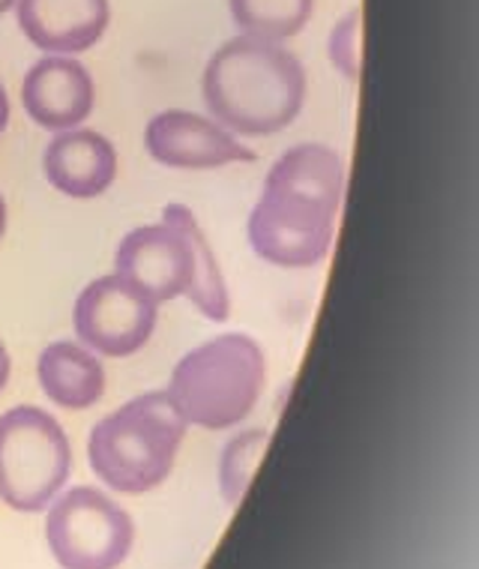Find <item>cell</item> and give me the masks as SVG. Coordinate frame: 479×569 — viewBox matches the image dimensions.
Here are the masks:
<instances>
[{
	"mask_svg": "<svg viewBox=\"0 0 479 569\" xmlns=\"http://www.w3.org/2000/svg\"><path fill=\"white\" fill-rule=\"evenodd\" d=\"M228 12L243 37L288 42L312 21L315 0H228Z\"/></svg>",
	"mask_w": 479,
	"mask_h": 569,
	"instance_id": "9a60e30c",
	"label": "cell"
},
{
	"mask_svg": "<svg viewBox=\"0 0 479 569\" xmlns=\"http://www.w3.org/2000/svg\"><path fill=\"white\" fill-rule=\"evenodd\" d=\"M46 542L63 569H120L136 542V521L106 491L76 486L49 503Z\"/></svg>",
	"mask_w": 479,
	"mask_h": 569,
	"instance_id": "8992f818",
	"label": "cell"
},
{
	"mask_svg": "<svg viewBox=\"0 0 479 569\" xmlns=\"http://www.w3.org/2000/svg\"><path fill=\"white\" fill-rule=\"evenodd\" d=\"M10 375H12L10 351H7V345H3V339H0V393L7 390V383H10Z\"/></svg>",
	"mask_w": 479,
	"mask_h": 569,
	"instance_id": "ac0fdd59",
	"label": "cell"
},
{
	"mask_svg": "<svg viewBox=\"0 0 479 569\" xmlns=\"http://www.w3.org/2000/svg\"><path fill=\"white\" fill-rule=\"evenodd\" d=\"M144 148L159 166L174 171H213L234 162H255V150L240 144L234 132L187 109L153 114L144 129Z\"/></svg>",
	"mask_w": 479,
	"mask_h": 569,
	"instance_id": "ba28073f",
	"label": "cell"
},
{
	"mask_svg": "<svg viewBox=\"0 0 479 569\" xmlns=\"http://www.w3.org/2000/svg\"><path fill=\"white\" fill-rule=\"evenodd\" d=\"M120 171L118 148L97 129H67L42 150V174L60 196L90 201L114 187Z\"/></svg>",
	"mask_w": 479,
	"mask_h": 569,
	"instance_id": "8fae6325",
	"label": "cell"
},
{
	"mask_svg": "<svg viewBox=\"0 0 479 569\" xmlns=\"http://www.w3.org/2000/svg\"><path fill=\"white\" fill-rule=\"evenodd\" d=\"M7 226H10V210H7V198L0 196V240L7 234Z\"/></svg>",
	"mask_w": 479,
	"mask_h": 569,
	"instance_id": "ffe728a7",
	"label": "cell"
},
{
	"mask_svg": "<svg viewBox=\"0 0 479 569\" xmlns=\"http://www.w3.org/2000/svg\"><path fill=\"white\" fill-rule=\"evenodd\" d=\"M345 198V159L330 144L303 141L276 159L249 213V246L282 270L318 267L333 249Z\"/></svg>",
	"mask_w": 479,
	"mask_h": 569,
	"instance_id": "6da1fadb",
	"label": "cell"
},
{
	"mask_svg": "<svg viewBox=\"0 0 479 569\" xmlns=\"http://www.w3.org/2000/svg\"><path fill=\"white\" fill-rule=\"evenodd\" d=\"M72 473V443L63 426L37 405L0 417V501L16 512H42Z\"/></svg>",
	"mask_w": 479,
	"mask_h": 569,
	"instance_id": "5b68a950",
	"label": "cell"
},
{
	"mask_svg": "<svg viewBox=\"0 0 479 569\" xmlns=\"http://www.w3.org/2000/svg\"><path fill=\"white\" fill-rule=\"evenodd\" d=\"M21 33L46 54L76 58L106 37L108 0H16Z\"/></svg>",
	"mask_w": 479,
	"mask_h": 569,
	"instance_id": "7c38bea8",
	"label": "cell"
},
{
	"mask_svg": "<svg viewBox=\"0 0 479 569\" xmlns=\"http://www.w3.org/2000/svg\"><path fill=\"white\" fill-rule=\"evenodd\" d=\"M21 106L40 129L67 132L93 114L97 84L88 67L67 54H46L24 72Z\"/></svg>",
	"mask_w": 479,
	"mask_h": 569,
	"instance_id": "30bf717a",
	"label": "cell"
},
{
	"mask_svg": "<svg viewBox=\"0 0 479 569\" xmlns=\"http://www.w3.org/2000/svg\"><path fill=\"white\" fill-rule=\"evenodd\" d=\"M265 383V348L249 333H222L183 353L166 390L189 426L226 432L255 411Z\"/></svg>",
	"mask_w": 479,
	"mask_h": 569,
	"instance_id": "277c9868",
	"label": "cell"
},
{
	"mask_svg": "<svg viewBox=\"0 0 479 569\" xmlns=\"http://www.w3.org/2000/svg\"><path fill=\"white\" fill-rule=\"evenodd\" d=\"M37 381L51 405L63 411H88L106 396V366L81 342L60 339L40 351Z\"/></svg>",
	"mask_w": 479,
	"mask_h": 569,
	"instance_id": "4fadbf2b",
	"label": "cell"
},
{
	"mask_svg": "<svg viewBox=\"0 0 479 569\" xmlns=\"http://www.w3.org/2000/svg\"><path fill=\"white\" fill-rule=\"evenodd\" d=\"M114 273L144 291L153 303L187 297L196 282L189 240L168 222L132 228L114 249Z\"/></svg>",
	"mask_w": 479,
	"mask_h": 569,
	"instance_id": "9c48e42d",
	"label": "cell"
},
{
	"mask_svg": "<svg viewBox=\"0 0 479 569\" xmlns=\"http://www.w3.org/2000/svg\"><path fill=\"white\" fill-rule=\"evenodd\" d=\"M327 54L336 72L348 81L362 79V10L345 12L327 40Z\"/></svg>",
	"mask_w": 479,
	"mask_h": 569,
	"instance_id": "e0dca14e",
	"label": "cell"
},
{
	"mask_svg": "<svg viewBox=\"0 0 479 569\" xmlns=\"http://www.w3.org/2000/svg\"><path fill=\"white\" fill-rule=\"evenodd\" d=\"M10 10H16V0H0V16H7Z\"/></svg>",
	"mask_w": 479,
	"mask_h": 569,
	"instance_id": "44dd1931",
	"label": "cell"
},
{
	"mask_svg": "<svg viewBox=\"0 0 479 569\" xmlns=\"http://www.w3.org/2000/svg\"><path fill=\"white\" fill-rule=\"evenodd\" d=\"M162 222L174 226L183 231L189 240V252H192V267H196V282L189 288V303L196 306L198 312L204 315L207 321H228L231 315V295H228V282L219 258H216L213 246L207 240L204 228L196 219V213L187 204H166L162 207Z\"/></svg>",
	"mask_w": 479,
	"mask_h": 569,
	"instance_id": "5bb4252c",
	"label": "cell"
},
{
	"mask_svg": "<svg viewBox=\"0 0 479 569\" xmlns=\"http://www.w3.org/2000/svg\"><path fill=\"white\" fill-rule=\"evenodd\" d=\"M7 123H10V97H7V90L0 84V136L7 132Z\"/></svg>",
	"mask_w": 479,
	"mask_h": 569,
	"instance_id": "d6986e66",
	"label": "cell"
},
{
	"mask_svg": "<svg viewBox=\"0 0 479 569\" xmlns=\"http://www.w3.org/2000/svg\"><path fill=\"white\" fill-rule=\"evenodd\" d=\"M306 69L282 42L234 37L210 54L201 76L207 118L237 138L276 136L306 106Z\"/></svg>",
	"mask_w": 479,
	"mask_h": 569,
	"instance_id": "7a4b0ae2",
	"label": "cell"
},
{
	"mask_svg": "<svg viewBox=\"0 0 479 569\" xmlns=\"http://www.w3.org/2000/svg\"><path fill=\"white\" fill-rule=\"evenodd\" d=\"M267 438H270L267 429H246L226 443L222 461H219V489L231 507L243 501L246 489H249L267 450Z\"/></svg>",
	"mask_w": 479,
	"mask_h": 569,
	"instance_id": "2e32d148",
	"label": "cell"
},
{
	"mask_svg": "<svg viewBox=\"0 0 479 569\" xmlns=\"http://www.w3.org/2000/svg\"><path fill=\"white\" fill-rule=\"evenodd\" d=\"M187 429L168 390L136 396L90 429V471L120 495H147L171 477Z\"/></svg>",
	"mask_w": 479,
	"mask_h": 569,
	"instance_id": "3957f363",
	"label": "cell"
},
{
	"mask_svg": "<svg viewBox=\"0 0 479 569\" xmlns=\"http://www.w3.org/2000/svg\"><path fill=\"white\" fill-rule=\"evenodd\" d=\"M157 321L159 303L118 273L99 276L84 284L72 306L79 342L99 357L114 360L141 351L157 330Z\"/></svg>",
	"mask_w": 479,
	"mask_h": 569,
	"instance_id": "52a82bcc",
	"label": "cell"
}]
</instances>
